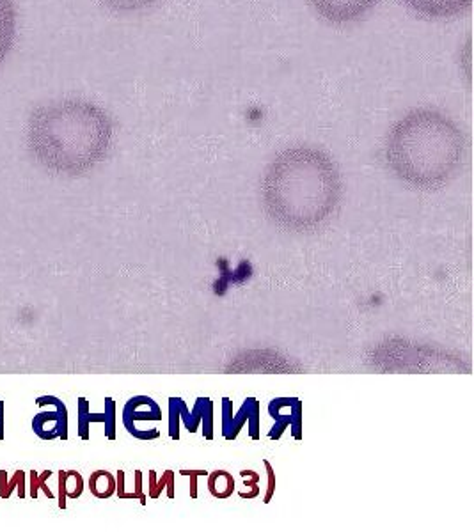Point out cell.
Wrapping results in <instances>:
<instances>
[{
    "instance_id": "1",
    "label": "cell",
    "mask_w": 474,
    "mask_h": 532,
    "mask_svg": "<svg viewBox=\"0 0 474 532\" xmlns=\"http://www.w3.org/2000/svg\"><path fill=\"white\" fill-rule=\"evenodd\" d=\"M114 125L105 110L82 98H66L32 110L29 148L57 173L89 171L111 148Z\"/></svg>"
},
{
    "instance_id": "2",
    "label": "cell",
    "mask_w": 474,
    "mask_h": 532,
    "mask_svg": "<svg viewBox=\"0 0 474 532\" xmlns=\"http://www.w3.org/2000/svg\"><path fill=\"white\" fill-rule=\"evenodd\" d=\"M340 196L338 167L324 151L308 146L279 153L263 180V199L270 217L299 231L327 219Z\"/></svg>"
},
{
    "instance_id": "3",
    "label": "cell",
    "mask_w": 474,
    "mask_h": 532,
    "mask_svg": "<svg viewBox=\"0 0 474 532\" xmlns=\"http://www.w3.org/2000/svg\"><path fill=\"white\" fill-rule=\"evenodd\" d=\"M464 135L443 112L412 110L388 135L386 160L391 171L416 188H439L459 171Z\"/></svg>"
},
{
    "instance_id": "4",
    "label": "cell",
    "mask_w": 474,
    "mask_h": 532,
    "mask_svg": "<svg viewBox=\"0 0 474 532\" xmlns=\"http://www.w3.org/2000/svg\"><path fill=\"white\" fill-rule=\"evenodd\" d=\"M261 405L256 398L244 399L237 414H233V401L222 398V437L237 440L245 423L249 424V437L260 440Z\"/></svg>"
},
{
    "instance_id": "5",
    "label": "cell",
    "mask_w": 474,
    "mask_h": 532,
    "mask_svg": "<svg viewBox=\"0 0 474 532\" xmlns=\"http://www.w3.org/2000/svg\"><path fill=\"white\" fill-rule=\"evenodd\" d=\"M38 407H54V412H40L32 419V431L41 440H68V408L63 399L56 396H41L36 399Z\"/></svg>"
},
{
    "instance_id": "6",
    "label": "cell",
    "mask_w": 474,
    "mask_h": 532,
    "mask_svg": "<svg viewBox=\"0 0 474 532\" xmlns=\"http://www.w3.org/2000/svg\"><path fill=\"white\" fill-rule=\"evenodd\" d=\"M316 13L334 25L356 24L368 15L379 0H309Z\"/></svg>"
},
{
    "instance_id": "7",
    "label": "cell",
    "mask_w": 474,
    "mask_h": 532,
    "mask_svg": "<svg viewBox=\"0 0 474 532\" xmlns=\"http://www.w3.org/2000/svg\"><path fill=\"white\" fill-rule=\"evenodd\" d=\"M302 410L304 405L299 398H276L269 403V415L276 421L269 431L270 440H281L285 431L290 428V433L295 440H302Z\"/></svg>"
},
{
    "instance_id": "8",
    "label": "cell",
    "mask_w": 474,
    "mask_h": 532,
    "mask_svg": "<svg viewBox=\"0 0 474 532\" xmlns=\"http://www.w3.org/2000/svg\"><path fill=\"white\" fill-rule=\"evenodd\" d=\"M178 408H180L183 426L189 433H196L201 426L205 440H214V401L212 399L198 398L192 410H189L187 403L182 398H178Z\"/></svg>"
},
{
    "instance_id": "9",
    "label": "cell",
    "mask_w": 474,
    "mask_h": 532,
    "mask_svg": "<svg viewBox=\"0 0 474 532\" xmlns=\"http://www.w3.org/2000/svg\"><path fill=\"white\" fill-rule=\"evenodd\" d=\"M162 421V408L150 396H134L127 401L123 408V426L125 430L135 437V430L139 423H160Z\"/></svg>"
},
{
    "instance_id": "10",
    "label": "cell",
    "mask_w": 474,
    "mask_h": 532,
    "mask_svg": "<svg viewBox=\"0 0 474 532\" xmlns=\"http://www.w3.org/2000/svg\"><path fill=\"white\" fill-rule=\"evenodd\" d=\"M403 4L425 18H451L462 15L471 0H403Z\"/></svg>"
},
{
    "instance_id": "11",
    "label": "cell",
    "mask_w": 474,
    "mask_h": 532,
    "mask_svg": "<svg viewBox=\"0 0 474 532\" xmlns=\"http://www.w3.org/2000/svg\"><path fill=\"white\" fill-rule=\"evenodd\" d=\"M18 31V11L15 0H0V66L13 52Z\"/></svg>"
},
{
    "instance_id": "12",
    "label": "cell",
    "mask_w": 474,
    "mask_h": 532,
    "mask_svg": "<svg viewBox=\"0 0 474 532\" xmlns=\"http://www.w3.org/2000/svg\"><path fill=\"white\" fill-rule=\"evenodd\" d=\"M57 504L59 509H66V499H79L84 493V478L77 470H59L57 472Z\"/></svg>"
},
{
    "instance_id": "13",
    "label": "cell",
    "mask_w": 474,
    "mask_h": 532,
    "mask_svg": "<svg viewBox=\"0 0 474 532\" xmlns=\"http://www.w3.org/2000/svg\"><path fill=\"white\" fill-rule=\"evenodd\" d=\"M27 472L25 470H16L15 474L8 478L6 470H0V499H9L13 493H18V499H27Z\"/></svg>"
},
{
    "instance_id": "14",
    "label": "cell",
    "mask_w": 474,
    "mask_h": 532,
    "mask_svg": "<svg viewBox=\"0 0 474 532\" xmlns=\"http://www.w3.org/2000/svg\"><path fill=\"white\" fill-rule=\"evenodd\" d=\"M208 492L214 495L215 499H230L235 492V479L228 470H214L208 472Z\"/></svg>"
},
{
    "instance_id": "15",
    "label": "cell",
    "mask_w": 474,
    "mask_h": 532,
    "mask_svg": "<svg viewBox=\"0 0 474 532\" xmlns=\"http://www.w3.org/2000/svg\"><path fill=\"white\" fill-rule=\"evenodd\" d=\"M89 492L93 493L96 499H111L116 493V478L109 470H95L89 478Z\"/></svg>"
},
{
    "instance_id": "16",
    "label": "cell",
    "mask_w": 474,
    "mask_h": 532,
    "mask_svg": "<svg viewBox=\"0 0 474 532\" xmlns=\"http://www.w3.org/2000/svg\"><path fill=\"white\" fill-rule=\"evenodd\" d=\"M105 423V412H91L89 401L79 398V437L80 440L91 439V424Z\"/></svg>"
},
{
    "instance_id": "17",
    "label": "cell",
    "mask_w": 474,
    "mask_h": 532,
    "mask_svg": "<svg viewBox=\"0 0 474 532\" xmlns=\"http://www.w3.org/2000/svg\"><path fill=\"white\" fill-rule=\"evenodd\" d=\"M158 2L162 0H102V4L116 13H137V11L153 8Z\"/></svg>"
},
{
    "instance_id": "18",
    "label": "cell",
    "mask_w": 474,
    "mask_h": 532,
    "mask_svg": "<svg viewBox=\"0 0 474 532\" xmlns=\"http://www.w3.org/2000/svg\"><path fill=\"white\" fill-rule=\"evenodd\" d=\"M54 472L52 470H43V472H38V470H29V495L31 499H38V492L43 490L47 499H56V495L52 493V490L48 488L47 481L48 478H52Z\"/></svg>"
},
{
    "instance_id": "19",
    "label": "cell",
    "mask_w": 474,
    "mask_h": 532,
    "mask_svg": "<svg viewBox=\"0 0 474 532\" xmlns=\"http://www.w3.org/2000/svg\"><path fill=\"white\" fill-rule=\"evenodd\" d=\"M105 437L107 440H116V401L105 398Z\"/></svg>"
},
{
    "instance_id": "20",
    "label": "cell",
    "mask_w": 474,
    "mask_h": 532,
    "mask_svg": "<svg viewBox=\"0 0 474 532\" xmlns=\"http://www.w3.org/2000/svg\"><path fill=\"white\" fill-rule=\"evenodd\" d=\"M169 437L180 440V408L178 398H169Z\"/></svg>"
},
{
    "instance_id": "21",
    "label": "cell",
    "mask_w": 474,
    "mask_h": 532,
    "mask_svg": "<svg viewBox=\"0 0 474 532\" xmlns=\"http://www.w3.org/2000/svg\"><path fill=\"white\" fill-rule=\"evenodd\" d=\"M240 476L244 478V485L247 486V488H251V492L247 493L245 495V499H256V497H260V474L258 472H254V470H240Z\"/></svg>"
},
{
    "instance_id": "22",
    "label": "cell",
    "mask_w": 474,
    "mask_h": 532,
    "mask_svg": "<svg viewBox=\"0 0 474 532\" xmlns=\"http://www.w3.org/2000/svg\"><path fill=\"white\" fill-rule=\"evenodd\" d=\"M167 474L169 472H164L162 474V478H157V472L155 470H150V485H148V495H150V499H158L160 495H162V492L166 490L167 486Z\"/></svg>"
},
{
    "instance_id": "23",
    "label": "cell",
    "mask_w": 474,
    "mask_h": 532,
    "mask_svg": "<svg viewBox=\"0 0 474 532\" xmlns=\"http://www.w3.org/2000/svg\"><path fill=\"white\" fill-rule=\"evenodd\" d=\"M182 476H189L190 478V499H198V478H206L208 470L205 469H182L180 470Z\"/></svg>"
},
{
    "instance_id": "24",
    "label": "cell",
    "mask_w": 474,
    "mask_h": 532,
    "mask_svg": "<svg viewBox=\"0 0 474 532\" xmlns=\"http://www.w3.org/2000/svg\"><path fill=\"white\" fill-rule=\"evenodd\" d=\"M263 465H265L267 476H269V488H267V493L263 497V502L270 504L272 499H274V493H276V472H274V467H272V463L269 460H263Z\"/></svg>"
},
{
    "instance_id": "25",
    "label": "cell",
    "mask_w": 474,
    "mask_h": 532,
    "mask_svg": "<svg viewBox=\"0 0 474 532\" xmlns=\"http://www.w3.org/2000/svg\"><path fill=\"white\" fill-rule=\"evenodd\" d=\"M135 490L134 497L139 499V502L146 506V493L143 492V470H135Z\"/></svg>"
},
{
    "instance_id": "26",
    "label": "cell",
    "mask_w": 474,
    "mask_h": 532,
    "mask_svg": "<svg viewBox=\"0 0 474 532\" xmlns=\"http://www.w3.org/2000/svg\"><path fill=\"white\" fill-rule=\"evenodd\" d=\"M169 474H167V499H171L173 501L174 499V470H167Z\"/></svg>"
},
{
    "instance_id": "27",
    "label": "cell",
    "mask_w": 474,
    "mask_h": 532,
    "mask_svg": "<svg viewBox=\"0 0 474 532\" xmlns=\"http://www.w3.org/2000/svg\"><path fill=\"white\" fill-rule=\"evenodd\" d=\"M4 424H6V419H4V401L0 399V440L6 439V435H4Z\"/></svg>"
}]
</instances>
